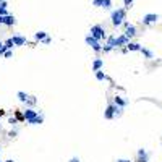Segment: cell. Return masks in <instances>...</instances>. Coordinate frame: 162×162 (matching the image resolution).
<instances>
[{
	"instance_id": "cell-1",
	"label": "cell",
	"mask_w": 162,
	"mask_h": 162,
	"mask_svg": "<svg viewBox=\"0 0 162 162\" xmlns=\"http://www.w3.org/2000/svg\"><path fill=\"white\" fill-rule=\"evenodd\" d=\"M125 15H126V10L125 8H117V10H114L112 11V16H110V20H112V25L114 26H120V25H123V20H125Z\"/></svg>"
},
{
	"instance_id": "cell-12",
	"label": "cell",
	"mask_w": 162,
	"mask_h": 162,
	"mask_svg": "<svg viewBox=\"0 0 162 162\" xmlns=\"http://www.w3.org/2000/svg\"><path fill=\"white\" fill-rule=\"evenodd\" d=\"M115 106H117V107H120V109H123V107H126V104H128V102H126L125 99H122V97L120 96H115Z\"/></svg>"
},
{
	"instance_id": "cell-6",
	"label": "cell",
	"mask_w": 162,
	"mask_h": 162,
	"mask_svg": "<svg viewBox=\"0 0 162 162\" xmlns=\"http://www.w3.org/2000/svg\"><path fill=\"white\" fill-rule=\"evenodd\" d=\"M136 162H149V154L146 152V149H138V157Z\"/></svg>"
},
{
	"instance_id": "cell-36",
	"label": "cell",
	"mask_w": 162,
	"mask_h": 162,
	"mask_svg": "<svg viewBox=\"0 0 162 162\" xmlns=\"http://www.w3.org/2000/svg\"><path fill=\"white\" fill-rule=\"evenodd\" d=\"M3 47V42H0V49H2Z\"/></svg>"
},
{
	"instance_id": "cell-15",
	"label": "cell",
	"mask_w": 162,
	"mask_h": 162,
	"mask_svg": "<svg viewBox=\"0 0 162 162\" xmlns=\"http://www.w3.org/2000/svg\"><path fill=\"white\" fill-rule=\"evenodd\" d=\"M42 122H44L42 115H37L36 118H33L31 122H28V123H29V125H40V123H42Z\"/></svg>"
},
{
	"instance_id": "cell-25",
	"label": "cell",
	"mask_w": 162,
	"mask_h": 162,
	"mask_svg": "<svg viewBox=\"0 0 162 162\" xmlns=\"http://www.w3.org/2000/svg\"><path fill=\"white\" fill-rule=\"evenodd\" d=\"M112 49H114V47H110V45H107V44H106V45L102 47V52H110Z\"/></svg>"
},
{
	"instance_id": "cell-13",
	"label": "cell",
	"mask_w": 162,
	"mask_h": 162,
	"mask_svg": "<svg viewBox=\"0 0 162 162\" xmlns=\"http://www.w3.org/2000/svg\"><path fill=\"white\" fill-rule=\"evenodd\" d=\"M15 23H16V20H15L13 15H7V16H5V25H7V26H13Z\"/></svg>"
},
{
	"instance_id": "cell-21",
	"label": "cell",
	"mask_w": 162,
	"mask_h": 162,
	"mask_svg": "<svg viewBox=\"0 0 162 162\" xmlns=\"http://www.w3.org/2000/svg\"><path fill=\"white\" fill-rule=\"evenodd\" d=\"M107 45H110V47H114V49H115V36L107 37Z\"/></svg>"
},
{
	"instance_id": "cell-17",
	"label": "cell",
	"mask_w": 162,
	"mask_h": 162,
	"mask_svg": "<svg viewBox=\"0 0 162 162\" xmlns=\"http://www.w3.org/2000/svg\"><path fill=\"white\" fill-rule=\"evenodd\" d=\"M36 40H44L45 37H47V33H44V31H39V33H36Z\"/></svg>"
},
{
	"instance_id": "cell-35",
	"label": "cell",
	"mask_w": 162,
	"mask_h": 162,
	"mask_svg": "<svg viewBox=\"0 0 162 162\" xmlns=\"http://www.w3.org/2000/svg\"><path fill=\"white\" fill-rule=\"evenodd\" d=\"M5 115V110H2V109H0V117H3Z\"/></svg>"
},
{
	"instance_id": "cell-24",
	"label": "cell",
	"mask_w": 162,
	"mask_h": 162,
	"mask_svg": "<svg viewBox=\"0 0 162 162\" xmlns=\"http://www.w3.org/2000/svg\"><path fill=\"white\" fill-rule=\"evenodd\" d=\"M102 2H104V0H94L92 5H94V7H102Z\"/></svg>"
},
{
	"instance_id": "cell-9",
	"label": "cell",
	"mask_w": 162,
	"mask_h": 162,
	"mask_svg": "<svg viewBox=\"0 0 162 162\" xmlns=\"http://www.w3.org/2000/svg\"><path fill=\"white\" fill-rule=\"evenodd\" d=\"M104 67V60L102 59H96L94 62H92V71H101Z\"/></svg>"
},
{
	"instance_id": "cell-22",
	"label": "cell",
	"mask_w": 162,
	"mask_h": 162,
	"mask_svg": "<svg viewBox=\"0 0 162 162\" xmlns=\"http://www.w3.org/2000/svg\"><path fill=\"white\" fill-rule=\"evenodd\" d=\"M110 7H112V0H104V2H102V8L109 10Z\"/></svg>"
},
{
	"instance_id": "cell-27",
	"label": "cell",
	"mask_w": 162,
	"mask_h": 162,
	"mask_svg": "<svg viewBox=\"0 0 162 162\" xmlns=\"http://www.w3.org/2000/svg\"><path fill=\"white\" fill-rule=\"evenodd\" d=\"M7 15H8L7 8H0V16H7Z\"/></svg>"
},
{
	"instance_id": "cell-23",
	"label": "cell",
	"mask_w": 162,
	"mask_h": 162,
	"mask_svg": "<svg viewBox=\"0 0 162 162\" xmlns=\"http://www.w3.org/2000/svg\"><path fill=\"white\" fill-rule=\"evenodd\" d=\"M36 102H37L36 97H29V99H28V102H26V106H29V109H31V106H34Z\"/></svg>"
},
{
	"instance_id": "cell-7",
	"label": "cell",
	"mask_w": 162,
	"mask_h": 162,
	"mask_svg": "<svg viewBox=\"0 0 162 162\" xmlns=\"http://www.w3.org/2000/svg\"><path fill=\"white\" fill-rule=\"evenodd\" d=\"M23 114H25V120H26V122H31L33 118H36L37 115H39L36 110H34V109H29V107H28V109H26V110L23 112Z\"/></svg>"
},
{
	"instance_id": "cell-30",
	"label": "cell",
	"mask_w": 162,
	"mask_h": 162,
	"mask_svg": "<svg viewBox=\"0 0 162 162\" xmlns=\"http://www.w3.org/2000/svg\"><path fill=\"white\" fill-rule=\"evenodd\" d=\"M8 123H11V125H16V123H18V120H16V118H10V120H8Z\"/></svg>"
},
{
	"instance_id": "cell-2",
	"label": "cell",
	"mask_w": 162,
	"mask_h": 162,
	"mask_svg": "<svg viewBox=\"0 0 162 162\" xmlns=\"http://www.w3.org/2000/svg\"><path fill=\"white\" fill-rule=\"evenodd\" d=\"M91 36L96 40H102V39H106V29L101 25H94L91 28Z\"/></svg>"
},
{
	"instance_id": "cell-39",
	"label": "cell",
	"mask_w": 162,
	"mask_h": 162,
	"mask_svg": "<svg viewBox=\"0 0 162 162\" xmlns=\"http://www.w3.org/2000/svg\"><path fill=\"white\" fill-rule=\"evenodd\" d=\"M0 5H2V2H0Z\"/></svg>"
},
{
	"instance_id": "cell-11",
	"label": "cell",
	"mask_w": 162,
	"mask_h": 162,
	"mask_svg": "<svg viewBox=\"0 0 162 162\" xmlns=\"http://www.w3.org/2000/svg\"><path fill=\"white\" fill-rule=\"evenodd\" d=\"M11 39H13V44H15V45H25V44L28 42L26 37H23V36H13Z\"/></svg>"
},
{
	"instance_id": "cell-14",
	"label": "cell",
	"mask_w": 162,
	"mask_h": 162,
	"mask_svg": "<svg viewBox=\"0 0 162 162\" xmlns=\"http://www.w3.org/2000/svg\"><path fill=\"white\" fill-rule=\"evenodd\" d=\"M16 96H18V99L21 101V102H28V99H29V96H28L26 94V92H23V91H18V94H16Z\"/></svg>"
},
{
	"instance_id": "cell-29",
	"label": "cell",
	"mask_w": 162,
	"mask_h": 162,
	"mask_svg": "<svg viewBox=\"0 0 162 162\" xmlns=\"http://www.w3.org/2000/svg\"><path fill=\"white\" fill-rule=\"evenodd\" d=\"M16 135H18V131H16V130H11V131L8 133V136H11V138H15Z\"/></svg>"
},
{
	"instance_id": "cell-28",
	"label": "cell",
	"mask_w": 162,
	"mask_h": 162,
	"mask_svg": "<svg viewBox=\"0 0 162 162\" xmlns=\"http://www.w3.org/2000/svg\"><path fill=\"white\" fill-rule=\"evenodd\" d=\"M123 3H125V7H126V8H130V7H131V3H133V0H123Z\"/></svg>"
},
{
	"instance_id": "cell-34",
	"label": "cell",
	"mask_w": 162,
	"mask_h": 162,
	"mask_svg": "<svg viewBox=\"0 0 162 162\" xmlns=\"http://www.w3.org/2000/svg\"><path fill=\"white\" fill-rule=\"evenodd\" d=\"M117 162H131V160H128V159H118Z\"/></svg>"
},
{
	"instance_id": "cell-31",
	"label": "cell",
	"mask_w": 162,
	"mask_h": 162,
	"mask_svg": "<svg viewBox=\"0 0 162 162\" xmlns=\"http://www.w3.org/2000/svg\"><path fill=\"white\" fill-rule=\"evenodd\" d=\"M42 42H44V44H50V42H52V39H50V37L47 36V37H45V39L42 40Z\"/></svg>"
},
{
	"instance_id": "cell-26",
	"label": "cell",
	"mask_w": 162,
	"mask_h": 162,
	"mask_svg": "<svg viewBox=\"0 0 162 162\" xmlns=\"http://www.w3.org/2000/svg\"><path fill=\"white\" fill-rule=\"evenodd\" d=\"M11 55H13V50H7V52H5V55H3V57H5V59H10Z\"/></svg>"
},
{
	"instance_id": "cell-37",
	"label": "cell",
	"mask_w": 162,
	"mask_h": 162,
	"mask_svg": "<svg viewBox=\"0 0 162 162\" xmlns=\"http://www.w3.org/2000/svg\"><path fill=\"white\" fill-rule=\"evenodd\" d=\"M5 162H15V160H11V159H10V160H5Z\"/></svg>"
},
{
	"instance_id": "cell-19",
	"label": "cell",
	"mask_w": 162,
	"mask_h": 162,
	"mask_svg": "<svg viewBox=\"0 0 162 162\" xmlns=\"http://www.w3.org/2000/svg\"><path fill=\"white\" fill-rule=\"evenodd\" d=\"M3 45H5V47H7L8 50H11V49H13V45H15V44H13V39H11V37L7 39V40L3 42Z\"/></svg>"
},
{
	"instance_id": "cell-38",
	"label": "cell",
	"mask_w": 162,
	"mask_h": 162,
	"mask_svg": "<svg viewBox=\"0 0 162 162\" xmlns=\"http://www.w3.org/2000/svg\"><path fill=\"white\" fill-rule=\"evenodd\" d=\"M0 152H2V149H0Z\"/></svg>"
},
{
	"instance_id": "cell-33",
	"label": "cell",
	"mask_w": 162,
	"mask_h": 162,
	"mask_svg": "<svg viewBox=\"0 0 162 162\" xmlns=\"http://www.w3.org/2000/svg\"><path fill=\"white\" fill-rule=\"evenodd\" d=\"M70 162H79V159H78V157H71Z\"/></svg>"
},
{
	"instance_id": "cell-18",
	"label": "cell",
	"mask_w": 162,
	"mask_h": 162,
	"mask_svg": "<svg viewBox=\"0 0 162 162\" xmlns=\"http://www.w3.org/2000/svg\"><path fill=\"white\" fill-rule=\"evenodd\" d=\"M15 118L20 120V122H26V120H25V114H23L21 110H16V112H15Z\"/></svg>"
},
{
	"instance_id": "cell-4",
	"label": "cell",
	"mask_w": 162,
	"mask_h": 162,
	"mask_svg": "<svg viewBox=\"0 0 162 162\" xmlns=\"http://www.w3.org/2000/svg\"><path fill=\"white\" fill-rule=\"evenodd\" d=\"M141 21H143V25H154V23L159 21V15H156V13H148V15L143 16Z\"/></svg>"
},
{
	"instance_id": "cell-32",
	"label": "cell",
	"mask_w": 162,
	"mask_h": 162,
	"mask_svg": "<svg viewBox=\"0 0 162 162\" xmlns=\"http://www.w3.org/2000/svg\"><path fill=\"white\" fill-rule=\"evenodd\" d=\"M0 25H5V16H0Z\"/></svg>"
},
{
	"instance_id": "cell-5",
	"label": "cell",
	"mask_w": 162,
	"mask_h": 162,
	"mask_svg": "<svg viewBox=\"0 0 162 162\" xmlns=\"http://www.w3.org/2000/svg\"><path fill=\"white\" fill-rule=\"evenodd\" d=\"M130 44V39L125 36V34H122V36L115 37V47H122V45H128Z\"/></svg>"
},
{
	"instance_id": "cell-3",
	"label": "cell",
	"mask_w": 162,
	"mask_h": 162,
	"mask_svg": "<svg viewBox=\"0 0 162 162\" xmlns=\"http://www.w3.org/2000/svg\"><path fill=\"white\" fill-rule=\"evenodd\" d=\"M86 44L91 45V49L94 50V52H97V54H99V52H102V45L99 44V40H96L92 36H86Z\"/></svg>"
},
{
	"instance_id": "cell-10",
	"label": "cell",
	"mask_w": 162,
	"mask_h": 162,
	"mask_svg": "<svg viewBox=\"0 0 162 162\" xmlns=\"http://www.w3.org/2000/svg\"><path fill=\"white\" fill-rule=\"evenodd\" d=\"M126 49H128L130 52H141V45L138 44V42H130L128 45H126Z\"/></svg>"
},
{
	"instance_id": "cell-8",
	"label": "cell",
	"mask_w": 162,
	"mask_h": 162,
	"mask_svg": "<svg viewBox=\"0 0 162 162\" xmlns=\"http://www.w3.org/2000/svg\"><path fill=\"white\" fill-rule=\"evenodd\" d=\"M125 36L128 37V39L133 37V36H136V28L133 26V25H128V26L125 28Z\"/></svg>"
},
{
	"instance_id": "cell-20",
	"label": "cell",
	"mask_w": 162,
	"mask_h": 162,
	"mask_svg": "<svg viewBox=\"0 0 162 162\" xmlns=\"http://www.w3.org/2000/svg\"><path fill=\"white\" fill-rule=\"evenodd\" d=\"M96 78L99 79V81H104V79H107V75L104 73V71H96Z\"/></svg>"
},
{
	"instance_id": "cell-16",
	"label": "cell",
	"mask_w": 162,
	"mask_h": 162,
	"mask_svg": "<svg viewBox=\"0 0 162 162\" xmlns=\"http://www.w3.org/2000/svg\"><path fill=\"white\" fill-rule=\"evenodd\" d=\"M141 54L146 57V59H152V57H154L152 50H149V49H146V47H143V49H141Z\"/></svg>"
},
{
	"instance_id": "cell-40",
	"label": "cell",
	"mask_w": 162,
	"mask_h": 162,
	"mask_svg": "<svg viewBox=\"0 0 162 162\" xmlns=\"http://www.w3.org/2000/svg\"><path fill=\"white\" fill-rule=\"evenodd\" d=\"M0 162H2V160H0Z\"/></svg>"
}]
</instances>
